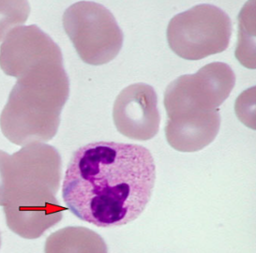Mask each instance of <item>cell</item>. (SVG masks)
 <instances>
[{
  "mask_svg": "<svg viewBox=\"0 0 256 253\" xmlns=\"http://www.w3.org/2000/svg\"><path fill=\"white\" fill-rule=\"evenodd\" d=\"M156 181L150 151L136 144L95 142L72 154L62 185L67 208L100 228L120 227L140 216Z\"/></svg>",
  "mask_w": 256,
  "mask_h": 253,
  "instance_id": "obj_1",
  "label": "cell"
},
{
  "mask_svg": "<svg viewBox=\"0 0 256 253\" xmlns=\"http://www.w3.org/2000/svg\"><path fill=\"white\" fill-rule=\"evenodd\" d=\"M60 179V155L53 146H30L12 156L0 152V206L8 229L37 239L58 224L66 210L56 198Z\"/></svg>",
  "mask_w": 256,
  "mask_h": 253,
  "instance_id": "obj_2",
  "label": "cell"
},
{
  "mask_svg": "<svg viewBox=\"0 0 256 253\" xmlns=\"http://www.w3.org/2000/svg\"><path fill=\"white\" fill-rule=\"evenodd\" d=\"M236 74L222 62H212L194 74L182 75L164 92V104L169 121H201L220 116L218 107L229 97Z\"/></svg>",
  "mask_w": 256,
  "mask_h": 253,
  "instance_id": "obj_3",
  "label": "cell"
},
{
  "mask_svg": "<svg viewBox=\"0 0 256 253\" xmlns=\"http://www.w3.org/2000/svg\"><path fill=\"white\" fill-rule=\"evenodd\" d=\"M232 33V21L224 10L202 4L174 15L168 24L166 36L176 56L194 61L226 51Z\"/></svg>",
  "mask_w": 256,
  "mask_h": 253,
  "instance_id": "obj_4",
  "label": "cell"
},
{
  "mask_svg": "<svg viewBox=\"0 0 256 253\" xmlns=\"http://www.w3.org/2000/svg\"><path fill=\"white\" fill-rule=\"evenodd\" d=\"M63 26L84 63L100 66L118 56L124 35L113 14L102 4L79 1L67 8Z\"/></svg>",
  "mask_w": 256,
  "mask_h": 253,
  "instance_id": "obj_5",
  "label": "cell"
},
{
  "mask_svg": "<svg viewBox=\"0 0 256 253\" xmlns=\"http://www.w3.org/2000/svg\"><path fill=\"white\" fill-rule=\"evenodd\" d=\"M113 120L120 134L127 138L137 141L154 138L160 124L155 90L144 82L124 88L114 100Z\"/></svg>",
  "mask_w": 256,
  "mask_h": 253,
  "instance_id": "obj_6",
  "label": "cell"
},
{
  "mask_svg": "<svg viewBox=\"0 0 256 253\" xmlns=\"http://www.w3.org/2000/svg\"><path fill=\"white\" fill-rule=\"evenodd\" d=\"M44 253H108L104 238L86 227H65L46 239Z\"/></svg>",
  "mask_w": 256,
  "mask_h": 253,
  "instance_id": "obj_7",
  "label": "cell"
},
{
  "mask_svg": "<svg viewBox=\"0 0 256 253\" xmlns=\"http://www.w3.org/2000/svg\"><path fill=\"white\" fill-rule=\"evenodd\" d=\"M0 248H1V236H0Z\"/></svg>",
  "mask_w": 256,
  "mask_h": 253,
  "instance_id": "obj_8",
  "label": "cell"
}]
</instances>
